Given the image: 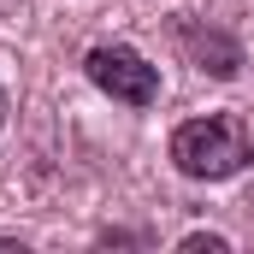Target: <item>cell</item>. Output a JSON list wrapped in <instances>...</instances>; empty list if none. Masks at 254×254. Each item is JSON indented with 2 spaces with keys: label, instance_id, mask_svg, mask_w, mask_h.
<instances>
[{
  "label": "cell",
  "instance_id": "4",
  "mask_svg": "<svg viewBox=\"0 0 254 254\" xmlns=\"http://www.w3.org/2000/svg\"><path fill=\"white\" fill-rule=\"evenodd\" d=\"M0 125H6V89H0Z\"/></svg>",
  "mask_w": 254,
  "mask_h": 254
},
{
  "label": "cell",
  "instance_id": "1",
  "mask_svg": "<svg viewBox=\"0 0 254 254\" xmlns=\"http://www.w3.org/2000/svg\"><path fill=\"white\" fill-rule=\"evenodd\" d=\"M172 166L195 184H225L243 166H254V130L237 113H207L172 130Z\"/></svg>",
  "mask_w": 254,
  "mask_h": 254
},
{
  "label": "cell",
  "instance_id": "2",
  "mask_svg": "<svg viewBox=\"0 0 254 254\" xmlns=\"http://www.w3.org/2000/svg\"><path fill=\"white\" fill-rule=\"evenodd\" d=\"M83 71H89L95 89H107V95L125 101V107H154V101H160V71L142 60L136 48H125V42H101V48H89Z\"/></svg>",
  "mask_w": 254,
  "mask_h": 254
},
{
  "label": "cell",
  "instance_id": "3",
  "mask_svg": "<svg viewBox=\"0 0 254 254\" xmlns=\"http://www.w3.org/2000/svg\"><path fill=\"white\" fill-rule=\"evenodd\" d=\"M178 48L190 54L201 71H213V77H237V65H243V48L225 36V30H201V24H178Z\"/></svg>",
  "mask_w": 254,
  "mask_h": 254
}]
</instances>
